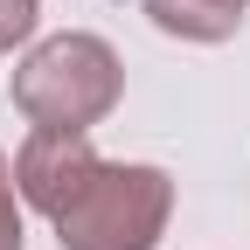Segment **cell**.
Wrapping results in <instances>:
<instances>
[{
    "label": "cell",
    "instance_id": "8992f818",
    "mask_svg": "<svg viewBox=\"0 0 250 250\" xmlns=\"http://www.w3.org/2000/svg\"><path fill=\"white\" fill-rule=\"evenodd\" d=\"M35 21H42V0H0V56L35 35Z\"/></svg>",
    "mask_w": 250,
    "mask_h": 250
},
{
    "label": "cell",
    "instance_id": "3957f363",
    "mask_svg": "<svg viewBox=\"0 0 250 250\" xmlns=\"http://www.w3.org/2000/svg\"><path fill=\"white\" fill-rule=\"evenodd\" d=\"M98 160H104V153L90 146V132H42V125H35V132L21 139V153H14V195L35 215L56 223V215L77 202V188L98 174Z\"/></svg>",
    "mask_w": 250,
    "mask_h": 250
},
{
    "label": "cell",
    "instance_id": "6da1fadb",
    "mask_svg": "<svg viewBox=\"0 0 250 250\" xmlns=\"http://www.w3.org/2000/svg\"><path fill=\"white\" fill-rule=\"evenodd\" d=\"M125 98V62L104 35L62 28V35L35 42L14 70V111L42 132H90L98 118H111Z\"/></svg>",
    "mask_w": 250,
    "mask_h": 250
},
{
    "label": "cell",
    "instance_id": "277c9868",
    "mask_svg": "<svg viewBox=\"0 0 250 250\" xmlns=\"http://www.w3.org/2000/svg\"><path fill=\"white\" fill-rule=\"evenodd\" d=\"M146 21L174 42H229L243 28V7L250 0H139Z\"/></svg>",
    "mask_w": 250,
    "mask_h": 250
},
{
    "label": "cell",
    "instance_id": "7a4b0ae2",
    "mask_svg": "<svg viewBox=\"0 0 250 250\" xmlns=\"http://www.w3.org/2000/svg\"><path fill=\"white\" fill-rule=\"evenodd\" d=\"M174 215V174L146 160H98L77 202L56 215L62 250H153Z\"/></svg>",
    "mask_w": 250,
    "mask_h": 250
},
{
    "label": "cell",
    "instance_id": "5b68a950",
    "mask_svg": "<svg viewBox=\"0 0 250 250\" xmlns=\"http://www.w3.org/2000/svg\"><path fill=\"white\" fill-rule=\"evenodd\" d=\"M0 250H28V223H21V195H14V160L0 153Z\"/></svg>",
    "mask_w": 250,
    "mask_h": 250
}]
</instances>
